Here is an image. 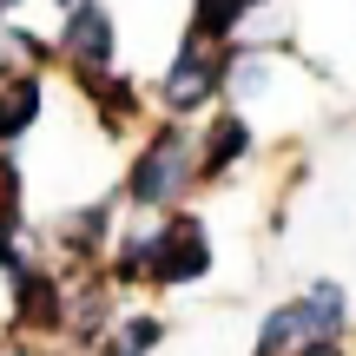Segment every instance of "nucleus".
Instances as JSON below:
<instances>
[{"mask_svg":"<svg viewBox=\"0 0 356 356\" xmlns=\"http://www.w3.org/2000/svg\"><path fill=\"white\" fill-rule=\"evenodd\" d=\"M152 99H159V113L165 119H204V113H218L225 106V47H211V40H178V53L165 60V73H159V86H152Z\"/></svg>","mask_w":356,"mask_h":356,"instance_id":"3","label":"nucleus"},{"mask_svg":"<svg viewBox=\"0 0 356 356\" xmlns=\"http://www.w3.org/2000/svg\"><path fill=\"white\" fill-rule=\"evenodd\" d=\"M60 66V47L47 33H33L26 20L0 26V79H20V73H53Z\"/></svg>","mask_w":356,"mask_h":356,"instance_id":"14","label":"nucleus"},{"mask_svg":"<svg viewBox=\"0 0 356 356\" xmlns=\"http://www.w3.org/2000/svg\"><path fill=\"white\" fill-rule=\"evenodd\" d=\"M119 218H126V204H119L113 191H106V198H79V204H66V211H53L47 225H40V257H47L53 270H66V277L106 270L113 238H119Z\"/></svg>","mask_w":356,"mask_h":356,"instance_id":"2","label":"nucleus"},{"mask_svg":"<svg viewBox=\"0 0 356 356\" xmlns=\"http://www.w3.org/2000/svg\"><path fill=\"white\" fill-rule=\"evenodd\" d=\"M191 191H198V126H185V119H152V126L132 139L113 198L126 204L132 218H172V211L191 204Z\"/></svg>","mask_w":356,"mask_h":356,"instance_id":"1","label":"nucleus"},{"mask_svg":"<svg viewBox=\"0 0 356 356\" xmlns=\"http://www.w3.org/2000/svg\"><path fill=\"white\" fill-rule=\"evenodd\" d=\"M270 86H277V53L251 47V40H231V47H225V106L251 113Z\"/></svg>","mask_w":356,"mask_h":356,"instance_id":"11","label":"nucleus"},{"mask_svg":"<svg viewBox=\"0 0 356 356\" xmlns=\"http://www.w3.org/2000/svg\"><path fill=\"white\" fill-rule=\"evenodd\" d=\"M66 79H73V92L86 99L99 139H139V132L152 126V92L139 86V73L106 66V73H66Z\"/></svg>","mask_w":356,"mask_h":356,"instance_id":"5","label":"nucleus"},{"mask_svg":"<svg viewBox=\"0 0 356 356\" xmlns=\"http://www.w3.org/2000/svg\"><path fill=\"white\" fill-rule=\"evenodd\" d=\"M47 119V73L0 79V152H20Z\"/></svg>","mask_w":356,"mask_h":356,"instance_id":"10","label":"nucleus"},{"mask_svg":"<svg viewBox=\"0 0 356 356\" xmlns=\"http://www.w3.org/2000/svg\"><path fill=\"white\" fill-rule=\"evenodd\" d=\"M304 343H310V323H304V310H297V297L270 304L264 317H257V330H251V356H297Z\"/></svg>","mask_w":356,"mask_h":356,"instance_id":"15","label":"nucleus"},{"mask_svg":"<svg viewBox=\"0 0 356 356\" xmlns=\"http://www.w3.org/2000/svg\"><path fill=\"white\" fill-rule=\"evenodd\" d=\"M297 356H356V350H350V343H304Z\"/></svg>","mask_w":356,"mask_h":356,"instance_id":"19","label":"nucleus"},{"mask_svg":"<svg viewBox=\"0 0 356 356\" xmlns=\"http://www.w3.org/2000/svg\"><path fill=\"white\" fill-rule=\"evenodd\" d=\"M53 7H60V13H66V7H79V0H53Z\"/></svg>","mask_w":356,"mask_h":356,"instance_id":"21","label":"nucleus"},{"mask_svg":"<svg viewBox=\"0 0 356 356\" xmlns=\"http://www.w3.org/2000/svg\"><path fill=\"white\" fill-rule=\"evenodd\" d=\"M53 47H60L66 73H106V66H119V20H113V7H106V0L66 7Z\"/></svg>","mask_w":356,"mask_h":356,"instance_id":"7","label":"nucleus"},{"mask_svg":"<svg viewBox=\"0 0 356 356\" xmlns=\"http://www.w3.org/2000/svg\"><path fill=\"white\" fill-rule=\"evenodd\" d=\"M297 310H304V323H310V343H350L356 310H350L343 277H310L304 291H297Z\"/></svg>","mask_w":356,"mask_h":356,"instance_id":"12","label":"nucleus"},{"mask_svg":"<svg viewBox=\"0 0 356 356\" xmlns=\"http://www.w3.org/2000/svg\"><path fill=\"white\" fill-rule=\"evenodd\" d=\"M126 310V297L106 284V270L66 277V330H60V356H92L99 337L113 330V317Z\"/></svg>","mask_w":356,"mask_h":356,"instance_id":"8","label":"nucleus"},{"mask_svg":"<svg viewBox=\"0 0 356 356\" xmlns=\"http://www.w3.org/2000/svg\"><path fill=\"white\" fill-rule=\"evenodd\" d=\"M218 270V238L204 225V211H172L159 218V270H152V291H198L204 277Z\"/></svg>","mask_w":356,"mask_h":356,"instance_id":"4","label":"nucleus"},{"mask_svg":"<svg viewBox=\"0 0 356 356\" xmlns=\"http://www.w3.org/2000/svg\"><path fill=\"white\" fill-rule=\"evenodd\" d=\"M264 7H270V0H251V13H264Z\"/></svg>","mask_w":356,"mask_h":356,"instance_id":"22","label":"nucleus"},{"mask_svg":"<svg viewBox=\"0 0 356 356\" xmlns=\"http://www.w3.org/2000/svg\"><path fill=\"white\" fill-rule=\"evenodd\" d=\"M7 330L33 337V343H60V330H66V270H53L40 257L20 277H7Z\"/></svg>","mask_w":356,"mask_h":356,"instance_id":"6","label":"nucleus"},{"mask_svg":"<svg viewBox=\"0 0 356 356\" xmlns=\"http://www.w3.org/2000/svg\"><path fill=\"white\" fill-rule=\"evenodd\" d=\"M7 211H26V165H20V152H0V218Z\"/></svg>","mask_w":356,"mask_h":356,"instance_id":"17","label":"nucleus"},{"mask_svg":"<svg viewBox=\"0 0 356 356\" xmlns=\"http://www.w3.org/2000/svg\"><path fill=\"white\" fill-rule=\"evenodd\" d=\"M251 0H191L185 13V33L191 40H211V47H231V40H244V26H251Z\"/></svg>","mask_w":356,"mask_h":356,"instance_id":"16","label":"nucleus"},{"mask_svg":"<svg viewBox=\"0 0 356 356\" xmlns=\"http://www.w3.org/2000/svg\"><path fill=\"white\" fill-rule=\"evenodd\" d=\"M20 7H26V0H0V26H7V20H20Z\"/></svg>","mask_w":356,"mask_h":356,"instance_id":"20","label":"nucleus"},{"mask_svg":"<svg viewBox=\"0 0 356 356\" xmlns=\"http://www.w3.org/2000/svg\"><path fill=\"white\" fill-rule=\"evenodd\" d=\"M350 337H356V330H350Z\"/></svg>","mask_w":356,"mask_h":356,"instance_id":"23","label":"nucleus"},{"mask_svg":"<svg viewBox=\"0 0 356 356\" xmlns=\"http://www.w3.org/2000/svg\"><path fill=\"white\" fill-rule=\"evenodd\" d=\"M0 356H53V350L33 343V337H20V330H0Z\"/></svg>","mask_w":356,"mask_h":356,"instance_id":"18","label":"nucleus"},{"mask_svg":"<svg viewBox=\"0 0 356 356\" xmlns=\"http://www.w3.org/2000/svg\"><path fill=\"white\" fill-rule=\"evenodd\" d=\"M165 337H172V323L159 317L152 304H126L113 317V330L99 337V350H92V356H159V350H165Z\"/></svg>","mask_w":356,"mask_h":356,"instance_id":"13","label":"nucleus"},{"mask_svg":"<svg viewBox=\"0 0 356 356\" xmlns=\"http://www.w3.org/2000/svg\"><path fill=\"white\" fill-rule=\"evenodd\" d=\"M257 159V126L238 106H218L198 119V185H231Z\"/></svg>","mask_w":356,"mask_h":356,"instance_id":"9","label":"nucleus"}]
</instances>
